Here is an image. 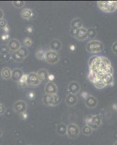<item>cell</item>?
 Wrapping results in <instances>:
<instances>
[{"label": "cell", "instance_id": "cell-1", "mask_svg": "<svg viewBox=\"0 0 117 145\" xmlns=\"http://www.w3.org/2000/svg\"><path fill=\"white\" fill-rule=\"evenodd\" d=\"M104 45L100 41L97 40H92L89 41L86 46V50L88 52L92 54H97L100 53L103 50Z\"/></svg>", "mask_w": 117, "mask_h": 145}, {"label": "cell", "instance_id": "cell-2", "mask_svg": "<svg viewBox=\"0 0 117 145\" xmlns=\"http://www.w3.org/2000/svg\"><path fill=\"white\" fill-rule=\"evenodd\" d=\"M86 125H89L92 130H97L102 124V117L99 115L88 116L85 119Z\"/></svg>", "mask_w": 117, "mask_h": 145}, {"label": "cell", "instance_id": "cell-3", "mask_svg": "<svg viewBox=\"0 0 117 145\" xmlns=\"http://www.w3.org/2000/svg\"><path fill=\"white\" fill-rule=\"evenodd\" d=\"M97 3L98 7L105 12H113L117 10V1H100Z\"/></svg>", "mask_w": 117, "mask_h": 145}, {"label": "cell", "instance_id": "cell-4", "mask_svg": "<svg viewBox=\"0 0 117 145\" xmlns=\"http://www.w3.org/2000/svg\"><path fill=\"white\" fill-rule=\"evenodd\" d=\"M42 102L47 106H56L60 103V97L57 94H45L42 98Z\"/></svg>", "mask_w": 117, "mask_h": 145}, {"label": "cell", "instance_id": "cell-5", "mask_svg": "<svg viewBox=\"0 0 117 145\" xmlns=\"http://www.w3.org/2000/svg\"><path fill=\"white\" fill-rule=\"evenodd\" d=\"M79 134H80V129L77 125L74 123H71L67 126L66 134L68 137V138L75 139V138H78Z\"/></svg>", "mask_w": 117, "mask_h": 145}, {"label": "cell", "instance_id": "cell-6", "mask_svg": "<svg viewBox=\"0 0 117 145\" xmlns=\"http://www.w3.org/2000/svg\"><path fill=\"white\" fill-rule=\"evenodd\" d=\"M27 86H37L41 83L37 73L35 72H30L29 74H27Z\"/></svg>", "mask_w": 117, "mask_h": 145}, {"label": "cell", "instance_id": "cell-7", "mask_svg": "<svg viewBox=\"0 0 117 145\" xmlns=\"http://www.w3.org/2000/svg\"><path fill=\"white\" fill-rule=\"evenodd\" d=\"M60 57L57 52L52 51V50H49V51L46 52V56H45V61L49 64H55L59 61Z\"/></svg>", "mask_w": 117, "mask_h": 145}, {"label": "cell", "instance_id": "cell-8", "mask_svg": "<svg viewBox=\"0 0 117 145\" xmlns=\"http://www.w3.org/2000/svg\"><path fill=\"white\" fill-rule=\"evenodd\" d=\"M13 110H15V112H18L19 114L26 112L27 104L24 101H17L13 105Z\"/></svg>", "mask_w": 117, "mask_h": 145}, {"label": "cell", "instance_id": "cell-9", "mask_svg": "<svg viewBox=\"0 0 117 145\" xmlns=\"http://www.w3.org/2000/svg\"><path fill=\"white\" fill-rule=\"evenodd\" d=\"M7 47L12 52H15L18 51L19 49L21 47V44L18 40L11 39L9 41L8 44H7Z\"/></svg>", "mask_w": 117, "mask_h": 145}, {"label": "cell", "instance_id": "cell-10", "mask_svg": "<svg viewBox=\"0 0 117 145\" xmlns=\"http://www.w3.org/2000/svg\"><path fill=\"white\" fill-rule=\"evenodd\" d=\"M74 38H76V39L79 40V41H84V40L87 39L88 38L87 29L82 27L80 29L77 30V32L74 36Z\"/></svg>", "mask_w": 117, "mask_h": 145}, {"label": "cell", "instance_id": "cell-11", "mask_svg": "<svg viewBox=\"0 0 117 145\" xmlns=\"http://www.w3.org/2000/svg\"><path fill=\"white\" fill-rule=\"evenodd\" d=\"M45 91L47 94H56L58 87L53 82H48L45 86Z\"/></svg>", "mask_w": 117, "mask_h": 145}, {"label": "cell", "instance_id": "cell-12", "mask_svg": "<svg viewBox=\"0 0 117 145\" xmlns=\"http://www.w3.org/2000/svg\"><path fill=\"white\" fill-rule=\"evenodd\" d=\"M68 91L69 94L76 95L77 93H79V91H80V85H79L78 82L72 81V82L70 83L68 86Z\"/></svg>", "mask_w": 117, "mask_h": 145}, {"label": "cell", "instance_id": "cell-13", "mask_svg": "<svg viewBox=\"0 0 117 145\" xmlns=\"http://www.w3.org/2000/svg\"><path fill=\"white\" fill-rule=\"evenodd\" d=\"M85 105L88 108H95L97 105V99L95 97L92 95H89L88 97L85 99Z\"/></svg>", "mask_w": 117, "mask_h": 145}, {"label": "cell", "instance_id": "cell-14", "mask_svg": "<svg viewBox=\"0 0 117 145\" xmlns=\"http://www.w3.org/2000/svg\"><path fill=\"white\" fill-rule=\"evenodd\" d=\"M23 71H21L19 68H15V70L12 71V76L11 78L13 81H15V82H18L19 80L21 78V77L23 76Z\"/></svg>", "mask_w": 117, "mask_h": 145}, {"label": "cell", "instance_id": "cell-15", "mask_svg": "<svg viewBox=\"0 0 117 145\" xmlns=\"http://www.w3.org/2000/svg\"><path fill=\"white\" fill-rule=\"evenodd\" d=\"M78 102V98L76 95L74 94H68V95L67 96V97L66 99V103L68 106H70V107H72V106H74Z\"/></svg>", "mask_w": 117, "mask_h": 145}, {"label": "cell", "instance_id": "cell-16", "mask_svg": "<svg viewBox=\"0 0 117 145\" xmlns=\"http://www.w3.org/2000/svg\"><path fill=\"white\" fill-rule=\"evenodd\" d=\"M50 50H51L52 51L57 52V51H59V50L61 49V47H62V44H61L60 40L53 39V41L50 42Z\"/></svg>", "mask_w": 117, "mask_h": 145}, {"label": "cell", "instance_id": "cell-17", "mask_svg": "<svg viewBox=\"0 0 117 145\" xmlns=\"http://www.w3.org/2000/svg\"><path fill=\"white\" fill-rule=\"evenodd\" d=\"M33 16V11L29 8L23 9L21 12V17L26 20H29Z\"/></svg>", "mask_w": 117, "mask_h": 145}, {"label": "cell", "instance_id": "cell-18", "mask_svg": "<svg viewBox=\"0 0 117 145\" xmlns=\"http://www.w3.org/2000/svg\"><path fill=\"white\" fill-rule=\"evenodd\" d=\"M37 75H38L40 81H45L47 80V77L48 75H49V72L47 70L45 69H41L38 71V72H36Z\"/></svg>", "mask_w": 117, "mask_h": 145}, {"label": "cell", "instance_id": "cell-19", "mask_svg": "<svg viewBox=\"0 0 117 145\" xmlns=\"http://www.w3.org/2000/svg\"><path fill=\"white\" fill-rule=\"evenodd\" d=\"M81 28H82V23L80 19L79 18H75L71 21V28L73 29H80Z\"/></svg>", "mask_w": 117, "mask_h": 145}, {"label": "cell", "instance_id": "cell-20", "mask_svg": "<svg viewBox=\"0 0 117 145\" xmlns=\"http://www.w3.org/2000/svg\"><path fill=\"white\" fill-rule=\"evenodd\" d=\"M1 76H2L4 79H10V78H11L12 76L11 70L9 68H4L2 70V72H1Z\"/></svg>", "mask_w": 117, "mask_h": 145}, {"label": "cell", "instance_id": "cell-21", "mask_svg": "<svg viewBox=\"0 0 117 145\" xmlns=\"http://www.w3.org/2000/svg\"><path fill=\"white\" fill-rule=\"evenodd\" d=\"M12 59H13L15 62L17 63H22L23 62V60L25 59V58L23 57L22 55H20L18 52H12Z\"/></svg>", "mask_w": 117, "mask_h": 145}, {"label": "cell", "instance_id": "cell-22", "mask_svg": "<svg viewBox=\"0 0 117 145\" xmlns=\"http://www.w3.org/2000/svg\"><path fill=\"white\" fill-rule=\"evenodd\" d=\"M57 133L59 135L63 136L66 134V131H67V126L64 123H60L57 126Z\"/></svg>", "mask_w": 117, "mask_h": 145}, {"label": "cell", "instance_id": "cell-23", "mask_svg": "<svg viewBox=\"0 0 117 145\" xmlns=\"http://www.w3.org/2000/svg\"><path fill=\"white\" fill-rule=\"evenodd\" d=\"M45 56H46V52L43 50H39L36 51V57L39 60H45Z\"/></svg>", "mask_w": 117, "mask_h": 145}, {"label": "cell", "instance_id": "cell-24", "mask_svg": "<svg viewBox=\"0 0 117 145\" xmlns=\"http://www.w3.org/2000/svg\"><path fill=\"white\" fill-rule=\"evenodd\" d=\"M0 58L3 61H9L10 59H12V57L10 54V53H8L6 51H3L0 53Z\"/></svg>", "mask_w": 117, "mask_h": 145}, {"label": "cell", "instance_id": "cell-25", "mask_svg": "<svg viewBox=\"0 0 117 145\" xmlns=\"http://www.w3.org/2000/svg\"><path fill=\"white\" fill-rule=\"evenodd\" d=\"M26 80H27V74H24V73H23L21 78H20V79L19 80V81H18V86L22 88L26 87V86H27Z\"/></svg>", "mask_w": 117, "mask_h": 145}, {"label": "cell", "instance_id": "cell-26", "mask_svg": "<svg viewBox=\"0 0 117 145\" xmlns=\"http://www.w3.org/2000/svg\"><path fill=\"white\" fill-rule=\"evenodd\" d=\"M17 52H18L19 53L20 55H22V56H23L24 58L27 57L28 56V54H29L28 50L27 49L26 47H25V46H21V47L19 49V50Z\"/></svg>", "mask_w": 117, "mask_h": 145}, {"label": "cell", "instance_id": "cell-27", "mask_svg": "<svg viewBox=\"0 0 117 145\" xmlns=\"http://www.w3.org/2000/svg\"><path fill=\"white\" fill-rule=\"evenodd\" d=\"M92 129L87 125H85L82 129V134L85 136H89L92 133Z\"/></svg>", "mask_w": 117, "mask_h": 145}, {"label": "cell", "instance_id": "cell-28", "mask_svg": "<svg viewBox=\"0 0 117 145\" xmlns=\"http://www.w3.org/2000/svg\"><path fill=\"white\" fill-rule=\"evenodd\" d=\"M97 35L95 29L93 28H89L87 29V37L88 38H95Z\"/></svg>", "mask_w": 117, "mask_h": 145}, {"label": "cell", "instance_id": "cell-29", "mask_svg": "<svg viewBox=\"0 0 117 145\" xmlns=\"http://www.w3.org/2000/svg\"><path fill=\"white\" fill-rule=\"evenodd\" d=\"M93 84H94V86L98 89H103V88L106 87V86H106V84H105L103 81H101V80L95 81V82Z\"/></svg>", "mask_w": 117, "mask_h": 145}, {"label": "cell", "instance_id": "cell-30", "mask_svg": "<svg viewBox=\"0 0 117 145\" xmlns=\"http://www.w3.org/2000/svg\"><path fill=\"white\" fill-rule=\"evenodd\" d=\"M100 59V56H93L89 59V67H91L93 65L95 64Z\"/></svg>", "mask_w": 117, "mask_h": 145}, {"label": "cell", "instance_id": "cell-31", "mask_svg": "<svg viewBox=\"0 0 117 145\" xmlns=\"http://www.w3.org/2000/svg\"><path fill=\"white\" fill-rule=\"evenodd\" d=\"M12 5L16 8H22L25 5V2H23V1H13Z\"/></svg>", "mask_w": 117, "mask_h": 145}, {"label": "cell", "instance_id": "cell-32", "mask_svg": "<svg viewBox=\"0 0 117 145\" xmlns=\"http://www.w3.org/2000/svg\"><path fill=\"white\" fill-rule=\"evenodd\" d=\"M23 45L25 46V47H29V46H32V44H33V41H32L30 38H28V37H26V38H25L23 39Z\"/></svg>", "mask_w": 117, "mask_h": 145}, {"label": "cell", "instance_id": "cell-33", "mask_svg": "<svg viewBox=\"0 0 117 145\" xmlns=\"http://www.w3.org/2000/svg\"><path fill=\"white\" fill-rule=\"evenodd\" d=\"M111 50L115 54H117V41H115L111 46Z\"/></svg>", "mask_w": 117, "mask_h": 145}, {"label": "cell", "instance_id": "cell-34", "mask_svg": "<svg viewBox=\"0 0 117 145\" xmlns=\"http://www.w3.org/2000/svg\"><path fill=\"white\" fill-rule=\"evenodd\" d=\"M7 25V21H6L5 19H3V18H2V19H1V20H0V28H5V27Z\"/></svg>", "mask_w": 117, "mask_h": 145}, {"label": "cell", "instance_id": "cell-35", "mask_svg": "<svg viewBox=\"0 0 117 145\" xmlns=\"http://www.w3.org/2000/svg\"><path fill=\"white\" fill-rule=\"evenodd\" d=\"M6 111V108H5V105L0 103V115H3Z\"/></svg>", "mask_w": 117, "mask_h": 145}, {"label": "cell", "instance_id": "cell-36", "mask_svg": "<svg viewBox=\"0 0 117 145\" xmlns=\"http://www.w3.org/2000/svg\"><path fill=\"white\" fill-rule=\"evenodd\" d=\"M27 96H28V98L30 99H33L35 98V94L33 91H30L27 94Z\"/></svg>", "mask_w": 117, "mask_h": 145}, {"label": "cell", "instance_id": "cell-37", "mask_svg": "<svg viewBox=\"0 0 117 145\" xmlns=\"http://www.w3.org/2000/svg\"><path fill=\"white\" fill-rule=\"evenodd\" d=\"M20 116L23 120H26L28 118V113L26 112H22V113L20 114Z\"/></svg>", "mask_w": 117, "mask_h": 145}, {"label": "cell", "instance_id": "cell-38", "mask_svg": "<svg viewBox=\"0 0 117 145\" xmlns=\"http://www.w3.org/2000/svg\"><path fill=\"white\" fill-rule=\"evenodd\" d=\"M26 32H28V33H32L34 31V28L32 25H28V26H27L26 28Z\"/></svg>", "mask_w": 117, "mask_h": 145}, {"label": "cell", "instance_id": "cell-39", "mask_svg": "<svg viewBox=\"0 0 117 145\" xmlns=\"http://www.w3.org/2000/svg\"><path fill=\"white\" fill-rule=\"evenodd\" d=\"M47 79L49 80V82H53L55 79V76L54 75L49 73V75H48V77H47Z\"/></svg>", "mask_w": 117, "mask_h": 145}, {"label": "cell", "instance_id": "cell-40", "mask_svg": "<svg viewBox=\"0 0 117 145\" xmlns=\"http://www.w3.org/2000/svg\"><path fill=\"white\" fill-rule=\"evenodd\" d=\"M9 37H10V36H9L8 33H5V34H3L2 36V40H3V41L7 40L9 39Z\"/></svg>", "mask_w": 117, "mask_h": 145}, {"label": "cell", "instance_id": "cell-41", "mask_svg": "<svg viewBox=\"0 0 117 145\" xmlns=\"http://www.w3.org/2000/svg\"><path fill=\"white\" fill-rule=\"evenodd\" d=\"M2 29H3L4 31L5 32V33H8L9 31H10V26H9L8 25H6V26L5 27V28H2Z\"/></svg>", "mask_w": 117, "mask_h": 145}, {"label": "cell", "instance_id": "cell-42", "mask_svg": "<svg viewBox=\"0 0 117 145\" xmlns=\"http://www.w3.org/2000/svg\"><path fill=\"white\" fill-rule=\"evenodd\" d=\"M82 97L84 99V100H85V99L88 97L89 94H88V93L87 92V91H83V92L82 93Z\"/></svg>", "mask_w": 117, "mask_h": 145}, {"label": "cell", "instance_id": "cell-43", "mask_svg": "<svg viewBox=\"0 0 117 145\" xmlns=\"http://www.w3.org/2000/svg\"><path fill=\"white\" fill-rule=\"evenodd\" d=\"M69 49L71 51H75V50H76V46L74 44H71L69 46Z\"/></svg>", "mask_w": 117, "mask_h": 145}, {"label": "cell", "instance_id": "cell-44", "mask_svg": "<svg viewBox=\"0 0 117 145\" xmlns=\"http://www.w3.org/2000/svg\"><path fill=\"white\" fill-rule=\"evenodd\" d=\"M3 17H4V12H3V11L2 10V9H0V20H1V19H2V18H3Z\"/></svg>", "mask_w": 117, "mask_h": 145}, {"label": "cell", "instance_id": "cell-45", "mask_svg": "<svg viewBox=\"0 0 117 145\" xmlns=\"http://www.w3.org/2000/svg\"><path fill=\"white\" fill-rule=\"evenodd\" d=\"M112 107H113V109H114V110H117V104H116V103H115V104L113 105Z\"/></svg>", "mask_w": 117, "mask_h": 145}, {"label": "cell", "instance_id": "cell-46", "mask_svg": "<svg viewBox=\"0 0 117 145\" xmlns=\"http://www.w3.org/2000/svg\"><path fill=\"white\" fill-rule=\"evenodd\" d=\"M2 131L0 130V138H2Z\"/></svg>", "mask_w": 117, "mask_h": 145}, {"label": "cell", "instance_id": "cell-47", "mask_svg": "<svg viewBox=\"0 0 117 145\" xmlns=\"http://www.w3.org/2000/svg\"><path fill=\"white\" fill-rule=\"evenodd\" d=\"M114 145H117V142H115V143H114Z\"/></svg>", "mask_w": 117, "mask_h": 145}]
</instances>
